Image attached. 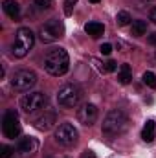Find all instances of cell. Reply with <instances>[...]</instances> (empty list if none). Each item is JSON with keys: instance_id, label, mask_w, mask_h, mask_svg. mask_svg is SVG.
<instances>
[{"instance_id": "e0dca14e", "label": "cell", "mask_w": 156, "mask_h": 158, "mask_svg": "<svg viewBox=\"0 0 156 158\" xmlns=\"http://www.w3.org/2000/svg\"><path fill=\"white\" fill-rule=\"evenodd\" d=\"M145 31H147V22H145V20H134V22H132L130 35L142 37V35H145Z\"/></svg>"}, {"instance_id": "2e32d148", "label": "cell", "mask_w": 156, "mask_h": 158, "mask_svg": "<svg viewBox=\"0 0 156 158\" xmlns=\"http://www.w3.org/2000/svg\"><path fill=\"white\" fill-rule=\"evenodd\" d=\"M130 79H132V70H130V64H121L119 66V72H117V81L121 83V85H127V83H130Z\"/></svg>"}, {"instance_id": "7402d4cb", "label": "cell", "mask_w": 156, "mask_h": 158, "mask_svg": "<svg viewBox=\"0 0 156 158\" xmlns=\"http://www.w3.org/2000/svg\"><path fill=\"white\" fill-rule=\"evenodd\" d=\"M11 155H13V147L4 145V147H2V151H0V158H11Z\"/></svg>"}, {"instance_id": "9a60e30c", "label": "cell", "mask_w": 156, "mask_h": 158, "mask_svg": "<svg viewBox=\"0 0 156 158\" xmlns=\"http://www.w3.org/2000/svg\"><path fill=\"white\" fill-rule=\"evenodd\" d=\"M4 11L11 17V19H18V15H20V6L15 2V0H4Z\"/></svg>"}, {"instance_id": "ba28073f", "label": "cell", "mask_w": 156, "mask_h": 158, "mask_svg": "<svg viewBox=\"0 0 156 158\" xmlns=\"http://www.w3.org/2000/svg\"><path fill=\"white\" fill-rule=\"evenodd\" d=\"M55 140L61 143V145H74L77 142V129L72 125V123H61L55 131Z\"/></svg>"}, {"instance_id": "6da1fadb", "label": "cell", "mask_w": 156, "mask_h": 158, "mask_svg": "<svg viewBox=\"0 0 156 158\" xmlns=\"http://www.w3.org/2000/svg\"><path fill=\"white\" fill-rule=\"evenodd\" d=\"M44 68L50 76H64L70 68V57L64 48H51L44 57Z\"/></svg>"}, {"instance_id": "7c38bea8", "label": "cell", "mask_w": 156, "mask_h": 158, "mask_svg": "<svg viewBox=\"0 0 156 158\" xmlns=\"http://www.w3.org/2000/svg\"><path fill=\"white\" fill-rule=\"evenodd\" d=\"M17 149H18V153H24V155H30V153H33L35 149H37V140L35 138H22L20 142H18V145H17Z\"/></svg>"}, {"instance_id": "8992f818", "label": "cell", "mask_w": 156, "mask_h": 158, "mask_svg": "<svg viewBox=\"0 0 156 158\" xmlns=\"http://www.w3.org/2000/svg\"><path fill=\"white\" fill-rule=\"evenodd\" d=\"M48 107V96L42 94V92H31V94H26L22 99H20V109L28 114L31 112H37L40 109Z\"/></svg>"}, {"instance_id": "484cf974", "label": "cell", "mask_w": 156, "mask_h": 158, "mask_svg": "<svg viewBox=\"0 0 156 158\" xmlns=\"http://www.w3.org/2000/svg\"><path fill=\"white\" fill-rule=\"evenodd\" d=\"M149 17H151V20H153V22L156 24V6L153 7V9H151V15H149Z\"/></svg>"}, {"instance_id": "4316f807", "label": "cell", "mask_w": 156, "mask_h": 158, "mask_svg": "<svg viewBox=\"0 0 156 158\" xmlns=\"http://www.w3.org/2000/svg\"><path fill=\"white\" fill-rule=\"evenodd\" d=\"M149 44H153V46H156V33H153V35H149Z\"/></svg>"}, {"instance_id": "277c9868", "label": "cell", "mask_w": 156, "mask_h": 158, "mask_svg": "<svg viewBox=\"0 0 156 158\" xmlns=\"http://www.w3.org/2000/svg\"><path fill=\"white\" fill-rule=\"evenodd\" d=\"M64 33V24L57 19H50L48 22H44L39 30V39L42 42H55L63 37Z\"/></svg>"}, {"instance_id": "52a82bcc", "label": "cell", "mask_w": 156, "mask_h": 158, "mask_svg": "<svg viewBox=\"0 0 156 158\" xmlns=\"http://www.w3.org/2000/svg\"><path fill=\"white\" fill-rule=\"evenodd\" d=\"M37 83V74L33 70H28V68H22V70H17L13 76H11V86L15 90H30L33 85Z\"/></svg>"}, {"instance_id": "5bb4252c", "label": "cell", "mask_w": 156, "mask_h": 158, "mask_svg": "<svg viewBox=\"0 0 156 158\" xmlns=\"http://www.w3.org/2000/svg\"><path fill=\"white\" fill-rule=\"evenodd\" d=\"M154 136H156V123L153 119H149V121L145 123L143 131H142V138H143L147 143H151V142L154 140Z\"/></svg>"}, {"instance_id": "83f0119b", "label": "cell", "mask_w": 156, "mask_h": 158, "mask_svg": "<svg viewBox=\"0 0 156 158\" xmlns=\"http://www.w3.org/2000/svg\"><path fill=\"white\" fill-rule=\"evenodd\" d=\"M90 2H92V4H97V2H101V0H90Z\"/></svg>"}, {"instance_id": "cb8c5ba5", "label": "cell", "mask_w": 156, "mask_h": 158, "mask_svg": "<svg viewBox=\"0 0 156 158\" xmlns=\"http://www.w3.org/2000/svg\"><path fill=\"white\" fill-rule=\"evenodd\" d=\"M99 52H101L103 55H109V53L112 52V44H109V42H107V44H101V48H99Z\"/></svg>"}, {"instance_id": "d6986e66", "label": "cell", "mask_w": 156, "mask_h": 158, "mask_svg": "<svg viewBox=\"0 0 156 158\" xmlns=\"http://www.w3.org/2000/svg\"><path fill=\"white\" fill-rule=\"evenodd\" d=\"M116 20H117V24H119V26H127L132 19H130V15H129L127 11H119V13H117V17H116Z\"/></svg>"}, {"instance_id": "ffe728a7", "label": "cell", "mask_w": 156, "mask_h": 158, "mask_svg": "<svg viewBox=\"0 0 156 158\" xmlns=\"http://www.w3.org/2000/svg\"><path fill=\"white\" fill-rule=\"evenodd\" d=\"M116 68H117L116 61H107V63L101 64V70H103V72H116Z\"/></svg>"}, {"instance_id": "3957f363", "label": "cell", "mask_w": 156, "mask_h": 158, "mask_svg": "<svg viewBox=\"0 0 156 158\" xmlns=\"http://www.w3.org/2000/svg\"><path fill=\"white\" fill-rule=\"evenodd\" d=\"M35 44V35L30 28H18L17 35H15V42L11 46V52L17 59H22L30 53V50Z\"/></svg>"}, {"instance_id": "44dd1931", "label": "cell", "mask_w": 156, "mask_h": 158, "mask_svg": "<svg viewBox=\"0 0 156 158\" xmlns=\"http://www.w3.org/2000/svg\"><path fill=\"white\" fill-rule=\"evenodd\" d=\"M76 4H77V0H64V15L66 17L72 15V9H74Z\"/></svg>"}, {"instance_id": "7a4b0ae2", "label": "cell", "mask_w": 156, "mask_h": 158, "mask_svg": "<svg viewBox=\"0 0 156 158\" xmlns=\"http://www.w3.org/2000/svg\"><path fill=\"white\" fill-rule=\"evenodd\" d=\"M127 129H129V118L125 112H121L117 109L110 110L103 119V132L109 136H117V134L125 132Z\"/></svg>"}, {"instance_id": "ac0fdd59", "label": "cell", "mask_w": 156, "mask_h": 158, "mask_svg": "<svg viewBox=\"0 0 156 158\" xmlns=\"http://www.w3.org/2000/svg\"><path fill=\"white\" fill-rule=\"evenodd\" d=\"M143 83H145L147 86H151V88L156 90V74H153V72H145V74H143Z\"/></svg>"}, {"instance_id": "8fae6325", "label": "cell", "mask_w": 156, "mask_h": 158, "mask_svg": "<svg viewBox=\"0 0 156 158\" xmlns=\"http://www.w3.org/2000/svg\"><path fill=\"white\" fill-rule=\"evenodd\" d=\"M55 121H57V114L50 110V112H46L44 116H40V118L35 119V127H37L39 131H48V129L53 127Z\"/></svg>"}, {"instance_id": "5b68a950", "label": "cell", "mask_w": 156, "mask_h": 158, "mask_svg": "<svg viewBox=\"0 0 156 158\" xmlns=\"http://www.w3.org/2000/svg\"><path fill=\"white\" fill-rule=\"evenodd\" d=\"M81 101V88L76 85H64L57 94V103L64 109H74Z\"/></svg>"}, {"instance_id": "30bf717a", "label": "cell", "mask_w": 156, "mask_h": 158, "mask_svg": "<svg viewBox=\"0 0 156 158\" xmlns=\"http://www.w3.org/2000/svg\"><path fill=\"white\" fill-rule=\"evenodd\" d=\"M97 116H99V110H97V107H96L94 103H84V105L77 110V119L83 125H86V127L94 125L96 119H97Z\"/></svg>"}, {"instance_id": "d4e9b609", "label": "cell", "mask_w": 156, "mask_h": 158, "mask_svg": "<svg viewBox=\"0 0 156 158\" xmlns=\"http://www.w3.org/2000/svg\"><path fill=\"white\" fill-rule=\"evenodd\" d=\"M81 158H97V156H96V153H94V151L86 149L84 153H81Z\"/></svg>"}, {"instance_id": "603a6c76", "label": "cell", "mask_w": 156, "mask_h": 158, "mask_svg": "<svg viewBox=\"0 0 156 158\" xmlns=\"http://www.w3.org/2000/svg\"><path fill=\"white\" fill-rule=\"evenodd\" d=\"M35 6H39L40 9H50L51 7V0H35Z\"/></svg>"}, {"instance_id": "4fadbf2b", "label": "cell", "mask_w": 156, "mask_h": 158, "mask_svg": "<svg viewBox=\"0 0 156 158\" xmlns=\"http://www.w3.org/2000/svg\"><path fill=\"white\" fill-rule=\"evenodd\" d=\"M84 31H86L90 37L97 39V37H101V35H103V31H105V26H103L101 22H88V24L84 26Z\"/></svg>"}, {"instance_id": "9c48e42d", "label": "cell", "mask_w": 156, "mask_h": 158, "mask_svg": "<svg viewBox=\"0 0 156 158\" xmlns=\"http://www.w3.org/2000/svg\"><path fill=\"white\" fill-rule=\"evenodd\" d=\"M2 131H4V136L6 138H17L20 134V121H18V116L15 110H7L4 114V119H2Z\"/></svg>"}]
</instances>
